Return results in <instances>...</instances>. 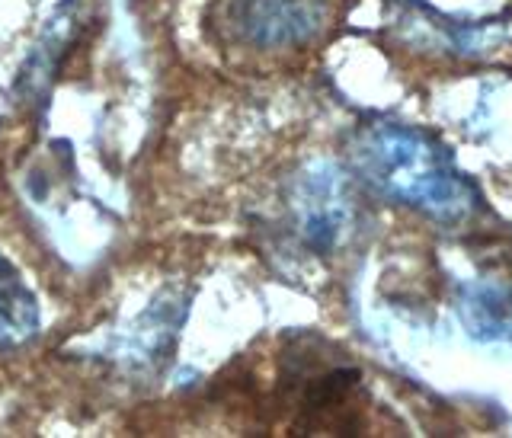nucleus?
Returning a JSON list of instances; mask_svg holds the SVG:
<instances>
[{"label":"nucleus","instance_id":"1","mask_svg":"<svg viewBox=\"0 0 512 438\" xmlns=\"http://www.w3.org/2000/svg\"><path fill=\"white\" fill-rule=\"evenodd\" d=\"M352 170L378 196L436 224H461L480 208L477 186L458 170L442 141L407 122L372 119L356 128L349 141Z\"/></svg>","mask_w":512,"mask_h":438},{"label":"nucleus","instance_id":"2","mask_svg":"<svg viewBox=\"0 0 512 438\" xmlns=\"http://www.w3.org/2000/svg\"><path fill=\"white\" fill-rule=\"evenodd\" d=\"M292 212L301 240L314 253H330L352 221V202L343 170L333 160H314L292 183Z\"/></svg>","mask_w":512,"mask_h":438},{"label":"nucleus","instance_id":"3","mask_svg":"<svg viewBox=\"0 0 512 438\" xmlns=\"http://www.w3.org/2000/svg\"><path fill=\"white\" fill-rule=\"evenodd\" d=\"M330 0H231L240 39L260 48H285L314 39L327 23Z\"/></svg>","mask_w":512,"mask_h":438},{"label":"nucleus","instance_id":"4","mask_svg":"<svg viewBox=\"0 0 512 438\" xmlns=\"http://www.w3.org/2000/svg\"><path fill=\"white\" fill-rule=\"evenodd\" d=\"M400 4V36L416 48H442L448 55L477 58L493 52V45L503 39L506 23H455L448 16L429 10L416 0H397Z\"/></svg>","mask_w":512,"mask_h":438},{"label":"nucleus","instance_id":"5","mask_svg":"<svg viewBox=\"0 0 512 438\" xmlns=\"http://www.w3.org/2000/svg\"><path fill=\"white\" fill-rule=\"evenodd\" d=\"M458 314L464 330L480 343L512 339V282L477 279L461 285Z\"/></svg>","mask_w":512,"mask_h":438},{"label":"nucleus","instance_id":"6","mask_svg":"<svg viewBox=\"0 0 512 438\" xmlns=\"http://www.w3.org/2000/svg\"><path fill=\"white\" fill-rule=\"evenodd\" d=\"M39 298L10 259L0 253V349L29 343L39 333Z\"/></svg>","mask_w":512,"mask_h":438}]
</instances>
